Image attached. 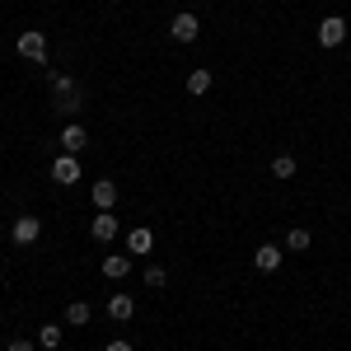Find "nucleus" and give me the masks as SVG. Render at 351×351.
Segmentation results:
<instances>
[{
	"instance_id": "nucleus-1",
	"label": "nucleus",
	"mask_w": 351,
	"mask_h": 351,
	"mask_svg": "<svg viewBox=\"0 0 351 351\" xmlns=\"http://www.w3.org/2000/svg\"><path fill=\"white\" fill-rule=\"evenodd\" d=\"M52 89H56V104H52V108L61 112V117H75V112L84 108V99H80V84L71 80V75H52Z\"/></svg>"
},
{
	"instance_id": "nucleus-2",
	"label": "nucleus",
	"mask_w": 351,
	"mask_h": 351,
	"mask_svg": "<svg viewBox=\"0 0 351 351\" xmlns=\"http://www.w3.org/2000/svg\"><path fill=\"white\" fill-rule=\"evenodd\" d=\"M19 56L24 61H47V33H38V28H28V33H19Z\"/></svg>"
},
{
	"instance_id": "nucleus-3",
	"label": "nucleus",
	"mask_w": 351,
	"mask_h": 351,
	"mask_svg": "<svg viewBox=\"0 0 351 351\" xmlns=\"http://www.w3.org/2000/svg\"><path fill=\"white\" fill-rule=\"evenodd\" d=\"M84 173H80V160L75 155H56L52 160V183H61V188H75Z\"/></svg>"
},
{
	"instance_id": "nucleus-4",
	"label": "nucleus",
	"mask_w": 351,
	"mask_h": 351,
	"mask_svg": "<svg viewBox=\"0 0 351 351\" xmlns=\"http://www.w3.org/2000/svg\"><path fill=\"white\" fill-rule=\"evenodd\" d=\"M319 43H324V47H342V43H347V19H342V14H328L324 24H319Z\"/></svg>"
},
{
	"instance_id": "nucleus-5",
	"label": "nucleus",
	"mask_w": 351,
	"mask_h": 351,
	"mask_svg": "<svg viewBox=\"0 0 351 351\" xmlns=\"http://www.w3.org/2000/svg\"><path fill=\"white\" fill-rule=\"evenodd\" d=\"M169 33H173L178 43H197V38H202V19L183 10V14H173V24H169Z\"/></svg>"
},
{
	"instance_id": "nucleus-6",
	"label": "nucleus",
	"mask_w": 351,
	"mask_h": 351,
	"mask_svg": "<svg viewBox=\"0 0 351 351\" xmlns=\"http://www.w3.org/2000/svg\"><path fill=\"white\" fill-rule=\"evenodd\" d=\"M117 230H122V225H117L112 211H99V216L89 220V234H94L99 243H112V239H117Z\"/></svg>"
},
{
	"instance_id": "nucleus-7",
	"label": "nucleus",
	"mask_w": 351,
	"mask_h": 351,
	"mask_svg": "<svg viewBox=\"0 0 351 351\" xmlns=\"http://www.w3.org/2000/svg\"><path fill=\"white\" fill-rule=\"evenodd\" d=\"M84 145H89V132H84L80 122H66V132H61V150H66V155H80Z\"/></svg>"
},
{
	"instance_id": "nucleus-8",
	"label": "nucleus",
	"mask_w": 351,
	"mask_h": 351,
	"mask_svg": "<svg viewBox=\"0 0 351 351\" xmlns=\"http://www.w3.org/2000/svg\"><path fill=\"white\" fill-rule=\"evenodd\" d=\"M89 197H94L99 211H112V206H117V183H112V178H99V183L89 188Z\"/></svg>"
},
{
	"instance_id": "nucleus-9",
	"label": "nucleus",
	"mask_w": 351,
	"mask_h": 351,
	"mask_svg": "<svg viewBox=\"0 0 351 351\" xmlns=\"http://www.w3.org/2000/svg\"><path fill=\"white\" fill-rule=\"evenodd\" d=\"M38 234H43V220H38V216H19V220H14V243H24V248H28V243H38Z\"/></svg>"
},
{
	"instance_id": "nucleus-10",
	"label": "nucleus",
	"mask_w": 351,
	"mask_h": 351,
	"mask_svg": "<svg viewBox=\"0 0 351 351\" xmlns=\"http://www.w3.org/2000/svg\"><path fill=\"white\" fill-rule=\"evenodd\" d=\"M127 271H132V253H108V258H104V276H108V281H122Z\"/></svg>"
},
{
	"instance_id": "nucleus-11",
	"label": "nucleus",
	"mask_w": 351,
	"mask_h": 351,
	"mask_svg": "<svg viewBox=\"0 0 351 351\" xmlns=\"http://www.w3.org/2000/svg\"><path fill=\"white\" fill-rule=\"evenodd\" d=\"M253 263H258V271H276L281 267V248H276V243H263V248L253 253Z\"/></svg>"
},
{
	"instance_id": "nucleus-12",
	"label": "nucleus",
	"mask_w": 351,
	"mask_h": 351,
	"mask_svg": "<svg viewBox=\"0 0 351 351\" xmlns=\"http://www.w3.org/2000/svg\"><path fill=\"white\" fill-rule=\"evenodd\" d=\"M108 314H112V319H117V324H127V319H132V314H136V300H132V295H122V291H117V295L108 300Z\"/></svg>"
},
{
	"instance_id": "nucleus-13",
	"label": "nucleus",
	"mask_w": 351,
	"mask_h": 351,
	"mask_svg": "<svg viewBox=\"0 0 351 351\" xmlns=\"http://www.w3.org/2000/svg\"><path fill=\"white\" fill-rule=\"evenodd\" d=\"M89 314H94V309H89L84 300H71V304H66V324H71V328H84V324H89Z\"/></svg>"
},
{
	"instance_id": "nucleus-14",
	"label": "nucleus",
	"mask_w": 351,
	"mask_h": 351,
	"mask_svg": "<svg viewBox=\"0 0 351 351\" xmlns=\"http://www.w3.org/2000/svg\"><path fill=\"white\" fill-rule=\"evenodd\" d=\"M211 84H216V75H211L206 66H197V71H192V75H188V94H206Z\"/></svg>"
},
{
	"instance_id": "nucleus-15",
	"label": "nucleus",
	"mask_w": 351,
	"mask_h": 351,
	"mask_svg": "<svg viewBox=\"0 0 351 351\" xmlns=\"http://www.w3.org/2000/svg\"><path fill=\"white\" fill-rule=\"evenodd\" d=\"M61 342H66V337H61V328H56V324H43V328H38V347L61 351Z\"/></svg>"
},
{
	"instance_id": "nucleus-16",
	"label": "nucleus",
	"mask_w": 351,
	"mask_h": 351,
	"mask_svg": "<svg viewBox=\"0 0 351 351\" xmlns=\"http://www.w3.org/2000/svg\"><path fill=\"white\" fill-rule=\"evenodd\" d=\"M150 243H155V234H150V230H145V225H141V230H132V234H127V248H132V253H150Z\"/></svg>"
},
{
	"instance_id": "nucleus-17",
	"label": "nucleus",
	"mask_w": 351,
	"mask_h": 351,
	"mask_svg": "<svg viewBox=\"0 0 351 351\" xmlns=\"http://www.w3.org/2000/svg\"><path fill=\"white\" fill-rule=\"evenodd\" d=\"M309 243H314V234H309V230H291V234H286V248H291V253H304Z\"/></svg>"
},
{
	"instance_id": "nucleus-18",
	"label": "nucleus",
	"mask_w": 351,
	"mask_h": 351,
	"mask_svg": "<svg viewBox=\"0 0 351 351\" xmlns=\"http://www.w3.org/2000/svg\"><path fill=\"white\" fill-rule=\"evenodd\" d=\"M271 173H276V178H295V160H291V155H276V160H271Z\"/></svg>"
},
{
	"instance_id": "nucleus-19",
	"label": "nucleus",
	"mask_w": 351,
	"mask_h": 351,
	"mask_svg": "<svg viewBox=\"0 0 351 351\" xmlns=\"http://www.w3.org/2000/svg\"><path fill=\"white\" fill-rule=\"evenodd\" d=\"M145 286H164V267L155 263V267H145Z\"/></svg>"
},
{
	"instance_id": "nucleus-20",
	"label": "nucleus",
	"mask_w": 351,
	"mask_h": 351,
	"mask_svg": "<svg viewBox=\"0 0 351 351\" xmlns=\"http://www.w3.org/2000/svg\"><path fill=\"white\" fill-rule=\"evenodd\" d=\"M5 351H33V342H24V337H14V342H10Z\"/></svg>"
},
{
	"instance_id": "nucleus-21",
	"label": "nucleus",
	"mask_w": 351,
	"mask_h": 351,
	"mask_svg": "<svg viewBox=\"0 0 351 351\" xmlns=\"http://www.w3.org/2000/svg\"><path fill=\"white\" fill-rule=\"evenodd\" d=\"M104 351H132V342H122V337H117V342H108Z\"/></svg>"
},
{
	"instance_id": "nucleus-22",
	"label": "nucleus",
	"mask_w": 351,
	"mask_h": 351,
	"mask_svg": "<svg viewBox=\"0 0 351 351\" xmlns=\"http://www.w3.org/2000/svg\"><path fill=\"white\" fill-rule=\"evenodd\" d=\"M66 351H75V347H66Z\"/></svg>"
}]
</instances>
